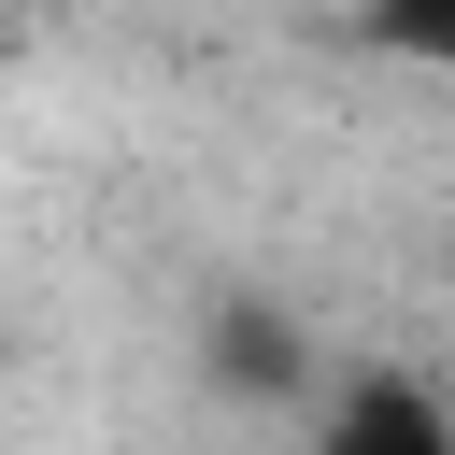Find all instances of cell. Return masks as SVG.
<instances>
[{
	"label": "cell",
	"instance_id": "6da1fadb",
	"mask_svg": "<svg viewBox=\"0 0 455 455\" xmlns=\"http://www.w3.org/2000/svg\"><path fill=\"white\" fill-rule=\"evenodd\" d=\"M199 370L242 384V398H299V384H313V341H299V313H270V299H213V313H199Z\"/></svg>",
	"mask_w": 455,
	"mask_h": 455
},
{
	"label": "cell",
	"instance_id": "7a4b0ae2",
	"mask_svg": "<svg viewBox=\"0 0 455 455\" xmlns=\"http://www.w3.org/2000/svg\"><path fill=\"white\" fill-rule=\"evenodd\" d=\"M327 441L341 455H455V398L441 384H341L327 398Z\"/></svg>",
	"mask_w": 455,
	"mask_h": 455
},
{
	"label": "cell",
	"instance_id": "3957f363",
	"mask_svg": "<svg viewBox=\"0 0 455 455\" xmlns=\"http://www.w3.org/2000/svg\"><path fill=\"white\" fill-rule=\"evenodd\" d=\"M355 43L398 71H455V0H355Z\"/></svg>",
	"mask_w": 455,
	"mask_h": 455
}]
</instances>
